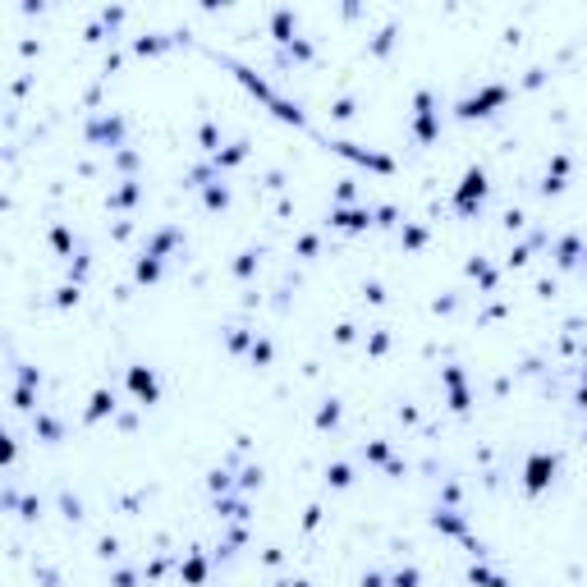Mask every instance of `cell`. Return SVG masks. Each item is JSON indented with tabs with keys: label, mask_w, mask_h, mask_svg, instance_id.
Segmentation results:
<instances>
[{
	"label": "cell",
	"mask_w": 587,
	"mask_h": 587,
	"mask_svg": "<svg viewBox=\"0 0 587 587\" xmlns=\"http://www.w3.org/2000/svg\"><path fill=\"white\" fill-rule=\"evenodd\" d=\"M555 482V454H532L527 459V491H546Z\"/></svg>",
	"instance_id": "1"
},
{
	"label": "cell",
	"mask_w": 587,
	"mask_h": 587,
	"mask_svg": "<svg viewBox=\"0 0 587 587\" xmlns=\"http://www.w3.org/2000/svg\"><path fill=\"white\" fill-rule=\"evenodd\" d=\"M482 198H486V174L482 170H468V179H464V189H459L454 207L459 211H477V207H482Z\"/></svg>",
	"instance_id": "2"
},
{
	"label": "cell",
	"mask_w": 587,
	"mask_h": 587,
	"mask_svg": "<svg viewBox=\"0 0 587 587\" xmlns=\"http://www.w3.org/2000/svg\"><path fill=\"white\" fill-rule=\"evenodd\" d=\"M129 386H133V395H138L142 404H156V399H161V386H156V376L147 367H133L129 371Z\"/></svg>",
	"instance_id": "3"
},
{
	"label": "cell",
	"mask_w": 587,
	"mask_h": 587,
	"mask_svg": "<svg viewBox=\"0 0 587 587\" xmlns=\"http://www.w3.org/2000/svg\"><path fill=\"white\" fill-rule=\"evenodd\" d=\"M111 408H115V399L106 395V390H96V395H92V408H87V423H96V418H106V413H111Z\"/></svg>",
	"instance_id": "4"
},
{
	"label": "cell",
	"mask_w": 587,
	"mask_h": 587,
	"mask_svg": "<svg viewBox=\"0 0 587 587\" xmlns=\"http://www.w3.org/2000/svg\"><path fill=\"white\" fill-rule=\"evenodd\" d=\"M326 482H335V486H349V482H354V473H349L345 464H335V468H326Z\"/></svg>",
	"instance_id": "5"
},
{
	"label": "cell",
	"mask_w": 587,
	"mask_h": 587,
	"mask_svg": "<svg viewBox=\"0 0 587 587\" xmlns=\"http://www.w3.org/2000/svg\"><path fill=\"white\" fill-rule=\"evenodd\" d=\"M473 583H482V587H505L496 574H486V569H473Z\"/></svg>",
	"instance_id": "6"
},
{
	"label": "cell",
	"mask_w": 587,
	"mask_h": 587,
	"mask_svg": "<svg viewBox=\"0 0 587 587\" xmlns=\"http://www.w3.org/2000/svg\"><path fill=\"white\" fill-rule=\"evenodd\" d=\"M335 423H340V408H335V404L321 408V427H335Z\"/></svg>",
	"instance_id": "7"
},
{
	"label": "cell",
	"mask_w": 587,
	"mask_h": 587,
	"mask_svg": "<svg viewBox=\"0 0 587 587\" xmlns=\"http://www.w3.org/2000/svg\"><path fill=\"white\" fill-rule=\"evenodd\" d=\"M395 587H418V574H413V569H404V574L395 578Z\"/></svg>",
	"instance_id": "8"
}]
</instances>
